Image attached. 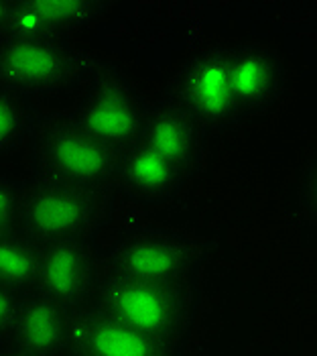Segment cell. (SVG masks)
<instances>
[{
    "instance_id": "e0dca14e",
    "label": "cell",
    "mask_w": 317,
    "mask_h": 356,
    "mask_svg": "<svg viewBox=\"0 0 317 356\" xmlns=\"http://www.w3.org/2000/svg\"><path fill=\"white\" fill-rule=\"evenodd\" d=\"M4 37H10V39H59L53 33L47 17L41 13L39 4L35 0H29V2L15 0L10 4Z\"/></svg>"
},
{
    "instance_id": "7c38bea8",
    "label": "cell",
    "mask_w": 317,
    "mask_h": 356,
    "mask_svg": "<svg viewBox=\"0 0 317 356\" xmlns=\"http://www.w3.org/2000/svg\"><path fill=\"white\" fill-rule=\"evenodd\" d=\"M189 177L175 163L138 140L122 153L116 165V190L140 204H167L179 197Z\"/></svg>"
},
{
    "instance_id": "8992f818",
    "label": "cell",
    "mask_w": 317,
    "mask_h": 356,
    "mask_svg": "<svg viewBox=\"0 0 317 356\" xmlns=\"http://www.w3.org/2000/svg\"><path fill=\"white\" fill-rule=\"evenodd\" d=\"M78 90L76 106L70 112L90 135L114 153H122L143 138L151 102L124 74L100 63Z\"/></svg>"
},
{
    "instance_id": "9c48e42d",
    "label": "cell",
    "mask_w": 317,
    "mask_h": 356,
    "mask_svg": "<svg viewBox=\"0 0 317 356\" xmlns=\"http://www.w3.org/2000/svg\"><path fill=\"white\" fill-rule=\"evenodd\" d=\"M230 82L242 120L259 118L283 100L289 88V70L273 47L238 43L230 47Z\"/></svg>"
},
{
    "instance_id": "30bf717a",
    "label": "cell",
    "mask_w": 317,
    "mask_h": 356,
    "mask_svg": "<svg viewBox=\"0 0 317 356\" xmlns=\"http://www.w3.org/2000/svg\"><path fill=\"white\" fill-rule=\"evenodd\" d=\"M98 283L100 259L92 241H67L43 247L37 291L65 309H76L88 303Z\"/></svg>"
},
{
    "instance_id": "3957f363",
    "label": "cell",
    "mask_w": 317,
    "mask_h": 356,
    "mask_svg": "<svg viewBox=\"0 0 317 356\" xmlns=\"http://www.w3.org/2000/svg\"><path fill=\"white\" fill-rule=\"evenodd\" d=\"M114 190H90L35 175L23 186V230L41 247L92 241L112 212Z\"/></svg>"
},
{
    "instance_id": "277c9868",
    "label": "cell",
    "mask_w": 317,
    "mask_h": 356,
    "mask_svg": "<svg viewBox=\"0 0 317 356\" xmlns=\"http://www.w3.org/2000/svg\"><path fill=\"white\" fill-rule=\"evenodd\" d=\"M98 65L67 39H0V90L25 100L79 88Z\"/></svg>"
},
{
    "instance_id": "d6986e66",
    "label": "cell",
    "mask_w": 317,
    "mask_h": 356,
    "mask_svg": "<svg viewBox=\"0 0 317 356\" xmlns=\"http://www.w3.org/2000/svg\"><path fill=\"white\" fill-rule=\"evenodd\" d=\"M19 302H21V293L0 285V346L10 344L13 340Z\"/></svg>"
},
{
    "instance_id": "6da1fadb",
    "label": "cell",
    "mask_w": 317,
    "mask_h": 356,
    "mask_svg": "<svg viewBox=\"0 0 317 356\" xmlns=\"http://www.w3.org/2000/svg\"><path fill=\"white\" fill-rule=\"evenodd\" d=\"M98 305L110 316L155 338L189 346L197 324L200 281L165 283L108 273L98 283Z\"/></svg>"
},
{
    "instance_id": "44dd1931",
    "label": "cell",
    "mask_w": 317,
    "mask_h": 356,
    "mask_svg": "<svg viewBox=\"0 0 317 356\" xmlns=\"http://www.w3.org/2000/svg\"><path fill=\"white\" fill-rule=\"evenodd\" d=\"M10 4H13V2H2V0H0V39L4 37V31H6L8 13H10Z\"/></svg>"
},
{
    "instance_id": "ba28073f",
    "label": "cell",
    "mask_w": 317,
    "mask_h": 356,
    "mask_svg": "<svg viewBox=\"0 0 317 356\" xmlns=\"http://www.w3.org/2000/svg\"><path fill=\"white\" fill-rule=\"evenodd\" d=\"M189 346L173 344L132 328L98 303L70 309L65 356H187Z\"/></svg>"
},
{
    "instance_id": "5b68a950",
    "label": "cell",
    "mask_w": 317,
    "mask_h": 356,
    "mask_svg": "<svg viewBox=\"0 0 317 356\" xmlns=\"http://www.w3.org/2000/svg\"><path fill=\"white\" fill-rule=\"evenodd\" d=\"M211 254V243L165 226H136L124 232L106 254L110 273L145 281H200Z\"/></svg>"
},
{
    "instance_id": "7402d4cb",
    "label": "cell",
    "mask_w": 317,
    "mask_h": 356,
    "mask_svg": "<svg viewBox=\"0 0 317 356\" xmlns=\"http://www.w3.org/2000/svg\"><path fill=\"white\" fill-rule=\"evenodd\" d=\"M0 356H35V355H31V353H26V350H21V348H17V346H13V344H4V346H0Z\"/></svg>"
},
{
    "instance_id": "52a82bcc",
    "label": "cell",
    "mask_w": 317,
    "mask_h": 356,
    "mask_svg": "<svg viewBox=\"0 0 317 356\" xmlns=\"http://www.w3.org/2000/svg\"><path fill=\"white\" fill-rule=\"evenodd\" d=\"M161 98L189 114L208 135L244 122L230 82V47L224 45L189 57L163 88Z\"/></svg>"
},
{
    "instance_id": "2e32d148",
    "label": "cell",
    "mask_w": 317,
    "mask_h": 356,
    "mask_svg": "<svg viewBox=\"0 0 317 356\" xmlns=\"http://www.w3.org/2000/svg\"><path fill=\"white\" fill-rule=\"evenodd\" d=\"M35 116L25 98L0 90V157L13 153L33 135Z\"/></svg>"
},
{
    "instance_id": "9a60e30c",
    "label": "cell",
    "mask_w": 317,
    "mask_h": 356,
    "mask_svg": "<svg viewBox=\"0 0 317 356\" xmlns=\"http://www.w3.org/2000/svg\"><path fill=\"white\" fill-rule=\"evenodd\" d=\"M47 17L53 33L59 39H67L72 33L90 27L98 17L110 8V2L100 0H63V2H37Z\"/></svg>"
},
{
    "instance_id": "4fadbf2b",
    "label": "cell",
    "mask_w": 317,
    "mask_h": 356,
    "mask_svg": "<svg viewBox=\"0 0 317 356\" xmlns=\"http://www.w3.org/2000/svg\"><path fill=\"white\" fill-rule=\"evenodd\" d=\"M70 309L33 289L21 296L10 344L35 356H65Z\"/></svg>"
},
{
    "instance_id": "ac0fdd59",
    "label": "cell",
    "mask_w": 317,
    "mask_h": 356,
    "mask_svg": "<svg viewBox=\"0 0 317 356\" xmlns=\"http://www.w3.org/2000/svg\"><path fill=\"white\" fill-rule=\"evenodd\" d=\"M23 230V186L0 175V236Z\"/></svg>"
},
{
    "instance_id": "ffe728a7",
    "label": "cell",
    "mask_w": 317,
    "mask_h": 356,
    "mask_svg": "<svg viewBox=\"0 0 317 356\" xmlns=\"http://www.w3.org/2000/svg\"><path fill=\"white\" fill-rule=\"evenodd\" d=\"M299 208L303 216L317 226V157L303 173L299 186Z\"/></svg>"
},
{
    "instance_id": "7a4b0ae2",
    "label": "cell",
    "mask_w": 317,
    "mask_h": 356,
    "mask_svg": "<svg viewBox=\"0 0 317 356\" xmlns=\"http://www.w3.org/2000/svg\"><path fill=\"white\" fill-rule=\"evenodd\" d=\"M31 140L35 175L116 192L118 153L78 124L70 110L35 118Z\"/></svg>"
},
{
    "instance_id": "8fae6325",
    "label": "cell",
    "mask_w": 317,
    "mask_h": 356,
    "mask_svg": "<svg viewBox=\"0 0 317 356\" xmlns=\"http://www.w3.org/2000/svg\"><path fill=\"white\" fill-rule=\"evenodd\" d=\"M140 140L177 165L189 179L202 171L206 161L208 131L161 96L149 104Z\"/></svg>"
},
{
    "instance_id": "5bb4252c",
    "label": "cell",
    "mask_w": 317,
    "mask_h": 356,
    "mask_svg": "<svg viewBox=\"0 0 317 356\" xmlns=\"http://www.w3.org/2000/svg\"><path fill=\"white\" fill-rule=\"evenodd\" d=\"M41 250L25 230H15L0 236V285L26 293L37 287L41 269Z\"/></svg>"
}]
</instances>
